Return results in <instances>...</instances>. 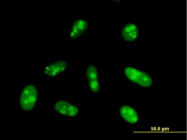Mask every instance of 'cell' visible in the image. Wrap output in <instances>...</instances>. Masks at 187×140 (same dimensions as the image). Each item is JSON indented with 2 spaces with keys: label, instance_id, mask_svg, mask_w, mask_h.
Returning <instances> with one entry per match:
<instances>
[{
  "label": "cell",
  "instance_id": "6da1fadb",
  "mask_svg": "<svg viewBox=\"0 0 187 140\" xmlns=\"http://www.w3.org/2000/svg\"><path fill=\"white\" fill-rule=\"evenodd\" d=\"M123 75L130 84L140 90H151L154 87L153 77L145 69L135 66H127L124 69Z\"/></svg>",
  "mask_w": 187,
  "mask_h": 140
},
{
  "label": "cell",
  "instance_id": "7a4b0ae2",
  "mask_svg": "<svg viewBox=\"0 0 187 140\" xmlns=\"http://www.w3.org/2000/svg\"><path fill=\"white\" fill-rule=\"evenodd\" d=\"M119 118L128 125L136 127L140 124L141 114L134 106L129 104L121 105L118 107Z\"/></svg>",
  "mask_w": 187,
  "mask_h": 140
},
{
  "label": "cell",
  "instance_id": "3957f363",
  "mask_svg": "<svg viewBox=\"0 0 187 140\" xmlns=\"http://www.w3.org/2000/svg\"><path fill=\"white\" fill-rule=\"evenodd\" d=\"M37 92L33 85H28L22 90L20 98L21 107L26 111L31 110L34 107L37 98Z\"/></svg>",
  "mask_w": 187,
  "mask_h": 140
},
{
  "label": "cell",
  "instance_id": "277c9868",
  "mask_svg": "<svg viewBox=\"0 0 187 140\" xmlns=\"http://www.w3.org/2000/svg\"><path fill=\"white\" fill-rule=\"evenodd\" d=\"M54 108L60 114L70 117H77L79 111V107L76 104L63 100L57 102Z\"/></svg>",
  "mask_w": 187,
  "mask_h": 140
},
{
  "label": "cell",
  "instance_id": "5b68a950",
  "mask_svg": "<svg viewBox=\"0 0 187 140\" xmlns=\"http://www.w3.org/2000/svg\"><path fill=\"white\" fill-rule=\"evenodd\" d=\"M86 78L89 90L94 93L98 92L99 89L98 75L97 69L95 66L91 65L88 68Z\"/></svg>",
  "mask_w": 187,
  "mask_h": 140
},
{
  "label": "cell",
  "instance_id": "8992f818",
  "mask_svg": "<svg viewBox=\"0 0 187 140\" xmlns=\"http://www.w3.org/2000/svg\"><path fill=\"white\" fill-rule=\"evenodd\" d=\"M67 67V63L65 61H57L46 66L44 69V72L48 77H54L64 72Z\"/></svg>",
  "mask_w": 187,
  "mask_h": 140
},
{
  "label": "cell",
  "instance_id": "52a82bcc",
  "mask_svg": "<svg viewBox=\"0 0 187 140\" xmlns=\"http://www.w3.org/2000/svg\"><path fill=\"white\" fill-rule=\"evenodd\" d=\"M121 32L123 39L128 42L136 41L138 38L139 35L137 26L133 23L126 24L122 29Z\"/></svg>",
  "mask_w": 187,
  "mask_h": 140
},
{
  "label": "cell",
  "instance_id": "ba28073f",
  "mask_svg": "<svg viewBox=\"0 0 187 140\" xmlns=\"http://www.w3.org/2000/svg\"><path fill=\"white\" fill-rule=\"evenodd\" d=\"M88 27L87 21L84 19H79L74 22L71 29L70 36L72 39L80 36L86 30Z\"/></svg>",
  "mask_w": 187,
  "mask_h": 140
}]
</instances>
